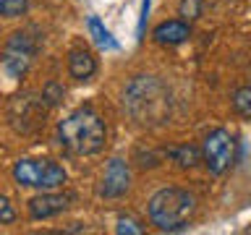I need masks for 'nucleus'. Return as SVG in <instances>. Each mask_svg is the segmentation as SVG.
Listing matches in <instances>:
<instances>
[{"label": "nucleus", "mask_w": 251, "mask_h": 235, "mask_svg": "<svg viewBox=\"0 0 251 235\" xmlns=\"http://www.w3.org/2000/svg\"><path fill=\"white\" fill-rule=\"evenodd\" d=\"M26 8H29V0H0V16H5V19L26 13Z\"/></svg>", "instance_id": "14"}, {"label": "nucleus", "mask_w": 251, "mask_h": 235, "mask_svg": "<svg viewBox=\"0 0 251 235\" xmlns=\"http://www.w3.org/2000/svg\"><path fill=\"white\" fill-rule=\"evenodd\" d=\"M31 55H34V47L29 45L26 34H16L11 39V45H8V52H5V60L3 63H5V68L11 70L13 76H19V73L26 70Z\"/></svg>", "instance_id": "8"}, {"label": "nucleus", "mask_w": 251, "mask_h": 235, "mask_svg": "<svg viewBox=\"0 0 251 235\" xmlns=\"http://www.w3.org/2000/svg\"><path fill=\"white\" fill-rule=\"evenodd\" d=\"M68 73L76 78V81H89V78L97 73V60L92 58V52L86 50H71L68 55Z\"/></svg>", "instance_id": "9"}, {"label": "nucleus", "mask_w": 251, "mask_h": 235, "mask_svg": "<svg viewBox=\"0 0 251 235\" xmlns=\"http://www.w3.org/2000/svg\"><path fill=\"white\" fill-rule=\"evenodd\" d=\"M180 16H199V3L196 0H183L180 3Z\"/></svg>", "instance_id": "18"}, {"label": "nucleus", "mask_w": 251, "mask_h": 235, "mask_svg": "<svg viewBox=\"0 0 251 235\" xmlns=\"http://www.w3.org/2000/svg\"><path fill=\"white\" fill-rule=\"evenodd\" d=\"M86 26H89V34L94 37L97 47H102V50H118V42L113 39V34L102 26V21L97 16H89V19H86Z\"/></svg>", "instance_id": "11"}, {"label": "nucleus", "mask_w": 251, "mask_h": 235, "mask_svg": "<svg viewBox=\"0 0 251 235\" xmlns=\"http://www.w3.org/2000/svg\"><path fill=\"white\" fill-rule=\"evenodd\" d=\"M123 107L139 125H160L170 115V92L157 76H133L123 92Z\"/></svg>", "instance_id": "1"}, {"label": "nucleus", "mask_w": 251, "mask_h": 235, "mask_svg": "<svg viewBox=\"0 0 251 235\" xmlns=\"http://www.w3.org/2000/svg\"><path fill=\"white\" fill-rule=\"evenodd\" d=\"M63 86L58 81H47L45 89H42V99H47V105H58V102L63 99Z\"/></svg>", "instance_id": "16"}, {"label": "nucleus", "mask_w": 251, "mask_h": 235, "mask_svg": "<svg viewBox=\"0 0 251 235\" xmlns=\"http://www.w3.org/2000/svg\"><path fill=\"white\" fill-rule=\"evenodd\" d=\"M233 149H235V141L225 128L212 131L209 136L204 139V164L209 167V172L220 175V172H225L227 167H230Z\"/></svg>", "instance_id": "5"}, {"label": "nucleus", "mask_w": 251, "mask_h": 235, "mask_svg": "<svg viewBox=\"0 0 251 235\" xmlns=\"http://www.w3.org/2000/svg\"><path fill=\"white\" fill-rule=\"evenodd\" d=\"M154 39L160 45H180L188 39V24L186 21H165L154 29Z\"/></svg>", "instance_id": "10"}, {"label": "nucleus", "mask_w": 251, "mask_h": 235, "mask_svg": "<svg viewBox=\"0 0 251 235\" xmlns=\"http://www.w3.org/2000/svg\"><path fill=\"white\" fill-rule=\"evenodd\" d=\"M173 160H176L180 167H194V164L201 160V154L196 152L194 146H180V149H173Z\"/></svg>", "instance_id": "13"}, {"label": "nucleus", "mask_w": 251, "mask_h": 235, "mask_svg": "<svg viewBox=\"0 0 251 235\" xmlns=\"http://www.w3.org/2000/svg\"><path fill=\"white\" fill-rule=\"evenodd\" d=\"M13 178L19 186L39 188V191H52L66 183V170L52 160H19L13 164Z\"/></svg>", "instance_id": "4"}, {"label": "nucleus", "mask_w": 251, "mask_h": 235, "mask_svg": "<svg viewBox=\"0 0 251 235\" xmlns=\"http://www.w3.org/2000/svg\"><path fill=\"white\" fill-rule=\"evenodd\" d=\"M196 199L183 188H162L149 199V219L165 233L183 230L194 217Z\"/></svg>", "instance_id": "3"}, {"label": "nucleus", "mask_w": 251, "mask_h": 235, "mask_svg": "<svg viewBox=\"0 0 251 235\" xmlns=\"http://www.w3.org/2000/svg\"><path fill=\"white\" fill-rule=\"evenodd\" d=\"M68 209V196L63 193H39L29 201V217L31 219H50L55 214Z\"/></svg>", "instance_id": "7"}, {"label": "nucleus", "mask_w": 251, "mask_h": 235, "mask_svg": "<svg viewBox=\"0 0 251 235\" xmlns=\"http://www.w3.org/2000/svg\"><path fill=\"white\" fill-rule=\"evenodd\" d=\"M58 141L71 154H97L107 141V131L102 118L92 107H78L68 118H63L58 125Z\"/></svg>", "instance_id": "2"}, {"label": "nucleus", "mask_w": 251, "mask_h": 235, "mask_svg": "<svg viewBox=\"0 0 251 235\" xmlns=\"http://www.w3.org/2000/svg\"><path fill=\"white\" fill-rule=\"evenodd\" d=\"M115 233H121V235H141L144 227H141L139 219H133V217H121L118 225H115Z\"/></svg>", "instance_id": "15"}, {"label": "nucleus", "mask_w": 251, "mask_h": 235, "mask_svg": "<svg viewBox=\"0 0 251 235\" xmlns=\"http://www.w3.org/2000/svg\"><path fill=\"white\" fill-rule=\"evenodd\" d=\"M131 186V170L123 160H110L107 162V170H105V178H102V186H100V193L105 199H121V196L128 191Z\"/></svg>", "instance_id": "6"}, {"label": "nucleus", "mask_w": 251, "mask_h": 235, "mask_svg": "<svg viewBox=\"0 0 251 235\" xmlns=\"http://www.w3.org/2000/svg\"><path fill=\"white\" fill-rule=\"evenodd\" d=\"M11 222H16V209L5 196H0V225H11Z\"/></svg>", "instance_id": "17"}, {"label": "nucleus", "mask_w": 251, "mask_h": 235, "mask_svg": "<svg viewBox=\"0 0 251 235\" xmlns=\"http://www.w3.org/2000/svg\"><path fill=\"white\" fill-rule=\"evenodd\" d=\"M233 110L241 118H251V86H241L233 94Z\"/></svg>", "instance_id": "12"}]
</instances>
